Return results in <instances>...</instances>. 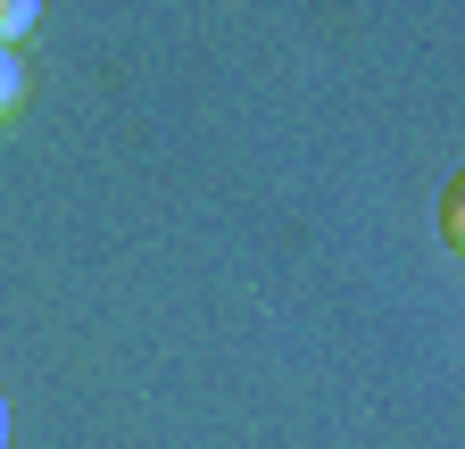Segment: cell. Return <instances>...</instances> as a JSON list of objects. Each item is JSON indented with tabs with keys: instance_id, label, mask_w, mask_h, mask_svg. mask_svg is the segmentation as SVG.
Here are the masks:
<instances>
[{
	"instance_id": "cell-1",
	"label": "cell",
	"mask_w": 465,
	"mask_h": 449,
	"mask_svg": "<svg viewBox=\"0 0 465 449\" xmlns=\"http://www.w3.org/2000/svg\"><path fill=\"white\" fill-rule=\"evenodd\" d=\"M25 100V59H17V42H0V117Z\"/></svg>"
},
{
	"instance_id": "cell-2",
	"label": "cell",
	"mask_w": 465,
	"mask_h": 449,
	"mask_svg": "<svg viewBox=\"0 0 465 449\" xmlns=\"http://www.w3.org/2000/svg\"><path fill=\"white\" fill-rule=\"evenodd\" d=\"M34 17H42V0H0V42H17Z\"/></svg>"
},
{
	"instance_id": "cell-3",
	"label": "cell",
	"mask_w": 465,
	"mask_h": 449,
	"mask_svg": "<svg viewBox=\"0 0 465 449\" xmlns=\"http://www.w3.org/2000/svg\"><path fill=\"white\" fill-rule=\"evenodd\" d=\"M0 449H9V400H0Z\"/></svg>"
}]
</instances>
